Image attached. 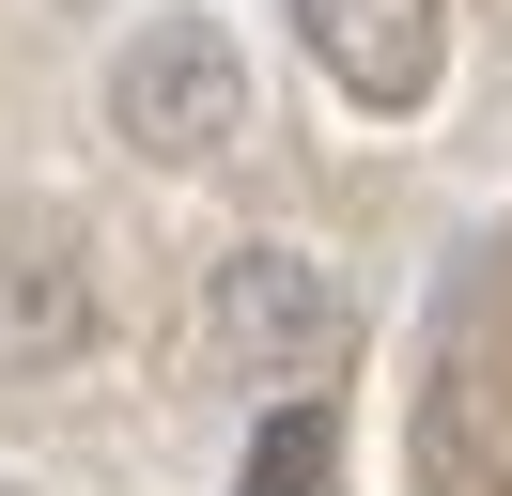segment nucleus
<instances>
[{
	"label": "nucleus",
	"instance_id": "423d86ee",
	"mask_svg": "<svg viewBox=\"0 0 512 496\" xmlns=\"http://www.w3.org/2000/svg\"><path fill=\"white\" fill-rule=\"evenodd\" d=\"M0 496H47V481H0Z\"/></svg>",
	"mask_w": 512,
	"mask_h": 496
},
{
	"label": "nucleus",
	"instance_id": "7ed1b4c3",
	"mask_svg": "<svg viewBox=\"0 0 512 496\" xmlns=\"http://www.w3.org/2000/svg\"><path fill=\"white\" fill-rule=\"evenodd\" d=\"M94 248L63 202H0V372H63L94 357Z\"/></svg>",
	"mask_w": 512,
	"mask_h": 496
},
{
	"label": "nucleus",
	"instance_id": "f257e3e1",
	"mask_svg": "<svg viewBox=\"0 0 512 496\" xmlns=\"http://www.w3.org/2000/svg\"><path fill=\"white\" fill-rule=\"evenodd\" d=\"M202 357L233 372V388H280V403H326V372L357 357V295L311 264V248L249 233L202 264Z\"/></svg>",
	"mask_w": 512,
	"mask_h": 496
},
{
	"label": "nucleus",
	"instance_id": "39448f33",
	"mask_svg": "<svg viewBox=\"0 0 512 496\" xmlns=\"http://www.w3.org/2000/svg\"><path fill=\"white\" fill-rule=\"evenodd\" d=\"M233 496H342V403H280L233 465Z\"/></svg>",
	"mask_w": 512,
	"mask_h": 496
},
{
	"label": "nucleus",
	"instance_id": "f03ea898",
	"mask_svg": "<svg viewBox=\"0 0 512 496\" xmlns=\"http://www.w3.org/2000/svg\"><path fill=\"white\" fill-rule=\"evenodd\" d=\"M109 140L156 155V171H218L249 140V62H233L218 16H140L109 47Z\"/></svg>",
	"mask_w": 512,
	"mask_h": 496
},
{
	"label": "nucleus",
	"instance_id": "20e7f679",
	"mask_svg": "<svg viewBox=\"0 0 512 496\" xmlns=\"http://www.w3.org/2000/svg\"><path fill=\"white\" fill-rule=\"evenodd\" d=\"M295 47L357 93V109H419L450 78V16L435 0H295Z\"/></svg>",
	"mask_w": 512,
	"mask_h": 496
}]
</instances>
